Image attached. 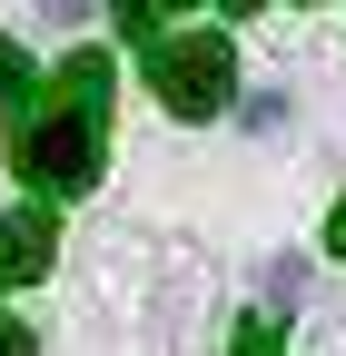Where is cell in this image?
<instances>
[{
    "label": "cell",
    "instance_id": "8",
    "mask_svg": "<svg viewBox=\"0 0 346 356\" xmlns=\"http://www.w3.org/2000/svg\"><path fill=\"white\" fill-rule=\"evenodd\" d=\"M327 248H336V257H346V198H336V218H327Z\"/></svg>",
    "mask_w": 346,
    "mask_h": 356
},
{
    "label": "cell",
    "instance_id": "9",
    "mask_svg": "<svg viewBox=\"0 0 346 356\" xmlns=\"http://www.w3.org/2000/svg\"><path fill=\"white\" fill-rule=\"evenodd\" d=\"M60 10H90V0H60Z\"/></svg>",
    "mask_w": 346,
    "mask_h": 356
},
{
    "label": "cell",
    "instance_id": "4",
    "mask_svg": "<svg viewBox=\"0 0 346 356\" xmlns=\"http://www.w3.org/2000/svg\"><path fill=\"white\" fill-rule=\"evenodd\" d=\"M277 346H287V337H277V317H247V327H238V346H228V356H277Z\"/></svg>",
    "mask_w": 346,
    "mask_h": 356
},
{
    "label": "cell",
    "instance_id": "1",
    "mask_svg": "<svg viewBox=\"0 0 346 356\" xmlns=\"http://www.w3.org/2000/svg\"><path fill=\"white\" fill-rule=\"evenodd\" d=\"M99 119H109V60L79 50V60H60L50 99L20 119V178L40 198H69L99 178Z\"/></svg>",
    "mask_w": 346,
    "mask_h": 356
},
{
    "label": "cell",
    "instance_id": "3",
    "mask_svg": "<svg viewBox=\"0 0 346 356\" xmlns=\"http://www.w3.org/2000/svg\"><path fill=\"white\" fill-rule=\"evenodd\" d=\"M50 257H60V218L50 208H10V218H0V287L50 277Z\"/></svg>",
    "mask_w": 346,
    "mask_h": 356
},
{
    "label": "cell",
    "instance_id": "2",
    "mask_svg": "<svg viewBox=\"0 0 346 356\" xmlns=\"http://www.w3.org/2000/svg\"><path fill=\"white\" fill-rule=\"evenodd\" d=\"M149 89L179 119H218L238 99V50H228L218 30H168L158 50H149Z\"/></svg>",
    "mask_w": 346,
    "mask_h": 356
},
{
    "label": "cell",
    "instance_id": "10",
    "mask_svg": "<svg viewBox=\"0 0 346 356\" xmlns=\"http://www.w3.org/2000/svg\"><path fill=\"white\" fill-rule=\"evenodd\" d=\"M228 10H257V0H228Z\"/></svg>",
    "mask_w": 346,
    "mask_h": 356
},
{
    "label": "cell",
    "instance_id": "6",
    "mask_svg": "<svg viewBox=\"0 0 346 356\" xmlns=\"http://www.w3.org/2000/svg\"><path fill=\"white\" fill-rule=\"evenodd\" d=\"M109 10H119V20H129V30H149V20H158V10H168V0H109Z\"/></svg>",
    "mask_w": 346,
    "mask_h": 356
},
{
    "label": "cell",
    "instance_id": "5",
    "mask_svg": "<svg viewBox=\"0 0 346 356\" xmlns=\"http://www.w3.org/2000/svg\"><path fill=\"white\" fill-rule=\"evenodd\" d=\"M20 89H30V60L10 50V40H0V109H20Z\"/></svg>",
    "mask_w": 346,
    "mask_h": 356
},
{
    "label": "cell",
    "instance_id": "7",
    "mask_svg": "<svg viewBox=\"0 0 346 356\" xmlns=\"http://www.w3.org/2000/svg\"><path fill=\"white\" fill-rule=\"evenodd\" d=\"M0 356H30V327H10V317H0Z\"/></svg>",
    "mask_w": 346,
    "mask_h": 356
}]
</instances>
